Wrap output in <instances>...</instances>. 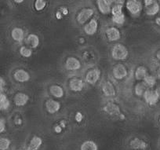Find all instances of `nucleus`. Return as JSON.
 <instances>
[{
    "instance_id": "nucleus-1",
    "label": "nucleus",
    "mask_w": 160,
    "mask_h": 150,
    "mask_svg": "<svg viewBox=\"0 0 160 150\" xmlns=\"http://www.w3.org/2000/svg\"><path fill=\"white\" fill-rule=\"evenodd\" d=\"M129 51L127 48L121 43L115 44L112 49V57L116 61H122L128 58Z\"/></svg>"
},
{
    "instance_id": "nucleus-2",
    "label": "nucleus",
    "mask_w": 160,
    "mask_h": 150,
    "mask_svg": "<svg viewBox=\"0 0 160 150\" xmlns=\"http://www.w3.org/2000/svg\"><path fill=\"white\" fill-rule=\"evenodd\" d=\"M143 96H144V100L147 102V104H148L149 106H155L158 103V100L160 99L156 91L150 89L147 90Z\"/></svg>"
},
{
    "instance_id": "nucleus-3",
    "label": "nucleus",
    "mask_w": 160,
    "mask_h": 150,
    "mask_svg": "<svg viewBox=\"0 0 160 150\" xmlns=\"http://www.w3.org/2000/svg\"><path fill=\"white\" fill-rule=\"evenodd\" d=\"M112 74H113V76L115 77V79L120 80L127 76L128 71H127L126 66L123 65L122 64H117L113 68Z\"/></svg>"
},
{
    "instance_id": "nucleus-4",
    "label": "nucleus",
    "mask_w": 160,
    "mask_h": 150,
    "mask_svg": "<svg viewBox=\"0 0 160 150\" xmlns=\"http://www.w3.org/2000/svg\"><path fill=\"white\" fill-rule=\"evenodd\" d=\"M93 9L91 8H84L82 9L81 11L78 13V16H77V21L80 24H83L91 18L93 15Z\"/></svg>"
},
{
    "instance_id": "nucleus-5",
    "label": "nucleus",
    "mask_w": 160,
    "mask_h": 150,
    "mask_svg": "<svg viewBox=\"0 0 160 150\" xmlns=\"http://www.w3.org/2000/svg\"><path fill=\"white\" fill-rule=\"evenodd\" d=\"M115 1L116 0H98L97 3H98V7L100 12L102 13L103 14H108V13H111L112 11L111 6Z\"/></svg>"
},
{
    "instance_id": "nucleus-6",
    "label": "nucleus",
    "mask_w": 160,
    "mask_h": 150,
    "mask_svg": "<svg viewBox=\"0 0 160 150\" xmlns=\"http://www.w3.org/2000/svg\"><path fill=\"white\" fill-rule=\"evenodd\" d=\"M100 76H101V72L99 69H91L86 75V82L90 85H94L99 80Z\"/></svg>"
},
{
    "instance_id": "nucleus-7",
    "label": "nucleus",
    "mask_w": 160,
    "mask_h": 150,
    "mask_svg": "<svg viewBox=\"0 0 160 150\" xmlns=\"http://www.w3.org/2000/svg\"><path fill=\"white\" fill-rule=\"evenodd\" d=\"M65 68L68 71L78 70L81 68V62L75 57H69L65 61Z\"/></svg>"
},
{
    "instance_id": "nucleus-8",
    "label": "nucleus",
    "mask_w": 160,
    "mask_h": 150,
    "mask_svg": "<svg viewBox=\"0 0 160 150\" xmlns=\"http://www.w3.org/2000/svg\"><path fill=\"white\" fill-rule=\"evenodd\" d=\"M61 103L58 101H54L53 99H49L46 101V109L50 114H54L61 109Z\"/></svg>"
},
{
    "instance_id": "nucleus-9",
    "label": "nucleus",
    "mask_w": 160,
    "mask_h": 150,
    "mask_svg": "<svg viewBox=\"0 0 160 150\" xmlns=\"http://www.w3.org/2000/svg\"><path fill=\"white\" fill-rule=\"evenodd\" d=\"M105 35L108 39L111 42L117 41L121 38V33H120L119 30L115 27L108 28L105 31Z\"/></svg>"
},
{
    "instance_id": "nucleus-10",
    "label": "nucleus",
    "mask_w": 160,
    "mask_h": 150,
    "mask_svg": "<svg viewBox=\"0 0 160 150\" xmlns=\"http://www.w3.org/2000/svg\"><path fill=\"white\" fill-rule=\"evenodd\" d=\"M98 29V22L96 19H92L84 26V32L88 35H93Z\"/></svg>"
},
{
    "instance_id": "nucleus-11",
    "label": "nucleus",
    "mask_w": 160,
    "mask_h": 150,
    "mask_svg": "<svg viewBox=\"0 0 160 150\" xmlns=\"http://www.w3.org/2000/svg\"><path fill=\"white\" fill-rule=\"evenodd\" d=\"M101 89H102L103 94L106 97H114L116 94V91H115V86L109 81L104 82L103 83Z\"/></svg>"
},
{
    "instance_id": "nucleus-12",
    "label": "nucleus",
    "mask_w": 160,
    "mask_h": 150,
    "mask_svg": "<svg viewBox=\"0 0 160 150\" xmlns=\"http://www.w3.org/2000/svg\"><path fill=\"white\" fill-rule=\"evenodd\" d=\"M13 77L14 80L19 83H25L30 80L29 73L24 69H18L13 74Z\"/></svg>"
},
{
    "instance_id": "nucleus-13",
    "label": "nucleus",
    "mask_w": 160,
    "mask_h": 150,
    "mask_svg": "<svg viewBox=\"0 0 160 150\" xmlns=\"http://www.w3.org/2000/svg\"><path fill=\"white\" fill-rule=\"evenodd\" d=\"M69 87L74 92H79L84 87V82L79 78H73L69 82Z\"/></svg>"
},
{
    "instance_id": "nucleus-14",
    "label": "nucleus",
    "mask_w": 160,
    "mask_h": 150,
    "mask_svg": "<svg viewBox=\"0 0 160 150\" xmlns=\"http://www.w3.org/2000/svg\"><path fill=\"white\" fill-rule=\"evenodd\" d=\"M127 8L132 14H138L141 10V5L137 0H128L127 3Z\"/></svg>"
},
{
    "instance_id": "nucleus-15",
    "label": "nucleus",
    "mask_w": 160,
    "mask_h": 150,
    "mask_svg": "<svg viewBox=\"0 0 160 150\" xmlns=\"http://www.w3.org/2000/svg\"><path fill=\"white\" fill-rule=\"evenodd\" d=\"M29 100V96L24 93L19 92L16 94L14 97V103L18 107L24 106Z\"/></svg>"
},
{
    "instance_id": "nucleus-16",
    "label": "nucleus",
    "mask_w": 160,
    "mask_h": 150,
    "mask_svg": "<svg viewBox=\"0 0 160 150\" xmlns=\"http://www.w3.org/2000/svg\"><path fill=\"white\" fill-rule=\"evenodd\" d=\"M42 144V139L38 136H34L30 141L27 150H38Z\"/></svg>"
},
{
    "instance_id": "nucleus-17",
    "label": "nucleus",
    "mask_w": 160,
    "mask_h": 150,
    "mask_svg": "<svg viewBox=\"0 0 160 150\" xmlns=\"http://www.w3.org/2000/svg\"><path fill=\"white\" fill-rule=\"evenodd\" d=\"M11 37L14 41L21 43L24 39V30L21 28H14L11 31Z\"/></svg>"
},
{
    "instance_id": "nucleus-18",
    "label": "nucleus",
    "mask_w": 160,
    "mask_h": 150,
    "mask_svg": "<svg viewBox=\"0 0 160 150\" xmlns=\"http://www.w3.org/2000/svg\"><path fill=\"white\" fill-rule=\"evenodd\" d=\"M26 43L32 49H35L39 45V38L35 34H30L26 39Z\"/></svg>"
},
{
    "instance_id": "nucleus-19",
    "label": "nucleus",
    "mask_w": 160,
    "mask_h": 150,
    "mask_svg": "<svg viewBox=\"0 0 160 150\" xmlns=\"http://www.w3.org/2000/svg\"><path fill=\"white\" fill-rule=\"evenodd\" d=\"M104 112H107L108 114L111 116H114V115H118L120 113V110L119 108H118V106H116L114 103H108L104 108Z\"/></svg>"
},
{
    "instance_id": "nucleus-20",
    "label": "nucleus",
    "mask_w": 160,
    "mask_h": 150,
    "mask_svg": "<svg viewBox=\"0 0 160 150\" xmlns=\"http://www.w3.org/2000/svg\"><path fill=\"white\" fill-rule=\"evenodd\" d=\"M148 75V71L147 69L144 66H139L136 69L134 73V77L137 80L141 81V80H144V78Z\"/></svg>"
},
{
    "instance_id": "nucleus-21",
    "label": "nucleus",
    "mask_w": 160,
    "mask_h": 150,
    "mask_svg": "<svg viewBox=\"0 0 160 150\" xmlns=\"http://www.w3.org/2000/svg\"><path fill=\"white\" fill-rule=\"evenodd\" d=\"M50 92L53 97H57V98H61L64 94V90L59 85H53V86H50Z\"/></svg>"
},
{
    "instance_id": "nucleus-22",
    "label": "nucleus",
    "mask_w": 160,
    "mask_h": 150,
    "mask_svg": "<svg viewBox=\"0 0 160 150\" xmlns=\"http://www.w3.org/2000/svg\"><path fill=\"white\" fill-rule=\"evenodd\" d=\"M159 5H158V3L155 2L152 4L148 6H146V13L148 15H150V16H153L155 15L158 11H159Z\"/></svg>"
},
{
    "instance_id": "nucleus-23",
    "label": "nucleus",
    "mask_w": 160,
    "mask_h": 150,
    "mask_svg": "<svg viewBox=\"0 0 160 150\" xmlns=\"http://www.w3.org/2000/svg\"><path fill=\"white\" fill-rule=\"evenodd\" d=\"M10 102L9 101L8 97L4 94L1 93L0 94V109H1V111L8 109L10 108Z\"/></svg>"
},
{
    "instance_id": "nucleus-24",
    "label": "nucleus",
    "mask_w": 160,
    "mask_h": 150,
    "mask_svg": "<svg viewBox=\"0 0 160 150\" xmlns=\"http://www.w3.org/2000/svg\"><path fill=\"white\" fill-rule=\"evenodd\" d=\"M80 150H98V146L93 141H86L82 144Z\"/></svg>"
},
{
    "instance_id": "nucleus-25",
    "label": "nucleus",
    "mask_w": 160,
    "mask_h": 150,
    "mask_svg": "<svg viewBox=\"0 0 160 150\" xmlns=\"http://www.w3.org/2000/svg\"><path fill=\"white\" fill-rule=\"evenodd\" d=\"M130 145L134 149H144L147 145H146L145 142H144L143 141L140 140L138 138H135L130 142Z\"/></svg>"
},
{
    "instance_id": "nucleus-26",
    "label": "nucleus",
    "mask_w": 160,
    "mask_h": 150,
    "mask_svg": "<svg viewBox=\"0 0 160 150\" xmlns=\"http://www.w3.org/2000/svg\"><path fill=\"white\" fill-rule=\"evenodd\" d=\"M147 87L145 83L144 82H141V83H138V84L135 86V94L138 96H142L144 95L145 91H147Z\"/></svg>"
},
{
    "instance_id": "nucleus-27",
    "label": "nucleus",
    "mask_w": 160,
    "mask_h": 150,
    "mask_svg": "<svg viewBox=\"0 0 160 150\" xmlns=\"http://www.w3.org/2000/svg\"><path fill=\"white\" fill-rule=\"evenodd\" d=\"M143 81H144V83H145V85L148 87L152 88L155 86V83H156V78L155 76H153V75H148Z\"/></svg>"
},
{
    "instance_id": "nucleus-28",
    "label": "nucleus",
    "mask_w": 160,
    "mask_h": 150,
    "mask_svg": "<svg viewBox=\"0 0 160 150\" xmlns=\"http://www.w3.org/2000/svg\"><path fill=\"white\" fill-rule=\"evenodd\" d=\"M20 54L24 58H30L32 55V50L31 48L23 46L20 48Z\"/></svg>"
},
{
    "instance_id": "nucleus-29",
    "label": "nucleus",
    "mask_w": 160,
    "mask_h": 150,
    "mask_svg": "<svg viewBox=\"0 0 160 150\" xmlns=\"http://www.w3.org/2000/svg\"><path fill=\"white\" fill-rule=\"evenodd\" d=\"M10 140L7 137H1L0 138V149L7 150L10 145Z\"/></svg>"
},
{
    "instance_id": "nucleus-30",
    "label": "nucleus",
    "mask_w": 160,
    "mask_h": 150,
    "mask_svg": "<svg viewBox=\"0 0 160 150\" xmlns=\"http://www.w3.org/2000/svg\"><path fill=\"white\" fill-rule=\"evenodd\" d=\"M112 17H115V16H119V15L123 14L122 13V5H115V7H113L112 8Z\"/></svg>"
},
{
    "instance_id": "nucleus-31",
    "label": "nucleus",
    "mask_w": 160,
    "mask_h": 150,
    "mask_svg": "<svg viewBox=\"0 0 160 150\" xmlns=\"http://www.w3.org/2000/svg\"><path fill=\"white\" fill-rule=\"evenodd\" d=\"M47 6L46 0H35V9L37 11H41L43 10Z\"/></svg>"
},
{
    "instance_id": "nucleus-32",
    "label": "nucleus",
    "mask_w": 160,
    "mask_h": 150,
    "mask_svg": "<svg viewBox=\"0 0 160 150\" xmlns=\"http://www.w3.org/2000/svg\"><path fill=\"white\" fill-rule=\"evenodd\" d=\"M112 21H113L115 24H122L124 23V21H125V17H124V14L119 15V16L112 17Z\"/></svg>"
},
{
    "instance_id": "nucleus-33",
    "label": "nucleus",
    "mask_w": 160,
    "mask_h": 150,
    "mask_svg": "<svg viewBox=\"0 0 160 150\" xmlns=\"http://www.w3.org/2000/svg\"><path fill=\"white\" fill-rule=\"evenodd\" d=\"M5 128H6L5 120H4L2 118H1V120H0V132L1 133L3 132V131H5Z\"/></svg>"
},
{
    "instance_id": "nucleus-34",
    "label": "nucleus",
    "mask_w": 160,
    "mask_h": 150,
    "mask_svg": "<svg viewBox=\"0 0 160 150\" xmlns=\"http://www.w3.org/2000/svg\"><path fill=\"white\" fill-rule=\"evenodd\" d=\"M156 76L158 77V79H160V65L158 66V68L156 70Z\"/></svg>"
},
{
    "instance_id": "nucleus-35",
    "label": "nucleus",
    "mask_w": 160,
    "mask_h": 150,
    "mask_svg": "<svg viewBox=\"0 0 160 150\" xmlns=\"http://www.w3.org/2000/svg\"><path fill=\"white\" fill-rule=\"evenodd\" d=\"M156 58H157V59L159 60V61H160V49H158V51H157V53H156Z\"/></svg>"
},
{
    "instance_id": "nucleus-36",
    "label": "nucleus",
    "mask_w": 160,
    "mask_h": 150,
    "mask_svg": "<svg viewBox=\"0 0 160 150\" xmlns=\"http://www.w3.org/2000/svg\"><path fill=\"white\" fill-rule=\"evenodd\" d=\"M155 23H156L158 26H160V18H156V20H155Z\"/></svg>"
},
{
    "instance_id": "nucleus-37",
    "label": "nucleus",
    "mask_w": 160,
    "mask_h": 150,
    "mask_svg": "<svg viewBox=\"0 0 160 150\" xmlns=\"http://www.w3.org/2000/svg\"><path fill=\"white\" fill-rule=\"evenodd\" d=\"M13 1H14V2L16 3H18V4L22 3L24 2V0H13Z\"/></svg>"
},
{
    "instance_id": "nucleus-38",
    "label": "nucleus",
    "mask_w": 160,
    "mask_h": 150,
    "mask_svg": "<svg viewBox=\"0 0 160 150\" xmlns=\"http://www.w3.org/2000/svg\"><path fill=\"white\" fill-rule=\"evenodd\" d=\"M0 80H1V86H0V87H1V91H2V85H3V79L1 78L0 79Z\"/></svg>"
},
{
    "instance_id": "nucleus-39",
    "label": "nucleus",
    "mask_w": 160,
    "mask_h": 150,
    "mask_svg": "<svg viewBox=\"0 0 160 150\" xmlns=\"http://www.w3.org/2000/svg\"><path fill=\"white\" fill-rule=\"evenodd\" d=\"M155 91H156V92L158 93V97H159V98H160V86H159V87H158V88H157V89L155 90Z\"/></svg>"
},
{
    "instance_id": "nucleus-40",
    "label": "nucleus",
    "mask_w": 160,
    "mask_h": 150,
    "mask_svg": "<svg viewBox=\"0 0 160 150\" xmlns=\"http://www.w3.org/2000/svg\"><path fill=\"white\" fill-rule=\"evenodd\" d=\"M158 121H159V123H160V116H159V119H158Z\"/></svg>"
},
{
    "instance_id": "nucleus-41",
    "label": "nucleus",
    "mask_w": 160,
    "mask_h": 150,
    "mask_svg": "<svg viewBox=\"0 0 160 150\" xmlns=\"http://www.w3.org/2000/svg\"><path fill=\"white\" fill-rule=\"evenodd\" d=\"M81 1H83V0H81Z\"/></svg>"
},
{
    "instance_id": "nucleus-42",
    "label": "nucleus",
    "mask_w": 160,
    "mask_h": 150,
    "mask_svg": "<svg viewBox=\"0 0 160 150\" xmlns=\"http://www.w3.org/2000/svg\"><path fill=\"white\" fill-rule=\"evenodd\" d=\"M18 150H21V149H18Z\"/></svg>"
}]
</instances>
